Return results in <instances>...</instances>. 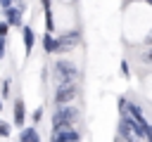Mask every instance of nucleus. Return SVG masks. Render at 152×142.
<instances>
[{
	"mask_svg": "<svg viewBox=\"0 0 152 142\" xmlns=\"http://www.w3.org/2000/svg\"><path fill=\"white\" fill-rule=\"evenodd\" d=\"M81 111L74 106V104H66V106H57L55 116H52V130H59V128H66V125H74L78 121Z\"/></svg>",
	"mask_w": 152,
	"mask_h": 142,
	"instance_id": "obj_1",
	"label": "nucleus"
},
{
	"mask_svg": "<svg viewBox=\"0 0 152 142\" xmlns=\"http://www.w3.org/2000/svg\"><path fill=\"white\" fill-rule=\"evenodd\" d=\"M55 76L59 83H74L78 78V69L74 62H66V59H59L55 62Z\"/></svg>",
	"mask_w": 152,
	"mask_h": 142,
	"instance_id": "obj_2",
	"label": "nucleus"
},
{
	"mask_svg": "<svg viewBox=\"0 0 152 142\" xmlns=\"http://www.w3.org/2000/svg\"><path fill=\"white\" fill-rule=\"evenodd\" d=\"M76 97V83H59L55 90V104L57 106H66L69 102H74Z\"/></svg>",
	"mask_w": 152,
	"mask_h": 142,
	"instance_id": "obj_3",
	"label": "nucleus"
},
{
	"mask_svg": "<svg viewBox=\"0 0 152 142\" xmlns=\"http://www.w3.org/2000/svg\"><path fill=\"white\" fill-rule=\"evenodd\" d=\"M78 40H81V36H78L76 31H71V33H66V36L57 38V54H62V52H69V50H74V47L78 45Z\"/></svg>",
	"mask_w": 152,
	"mask_h": 142,
	"instance_id": "obj_4",
	"label": "nucleus"
},
{
	"mask_svg": "<svg viewBox=\"0 0 152 142\" xmlns=\"http://www.w3.org/2000/svg\"><path fill=\"white\" fill-rule=\"evenodd\" d=\"M52 137H55V140H59V142H78V140H81V135H78L71 125L59 128V130H52Z\"/></svg>",
	"mask_w": 152,
	"mask_h": 142,
	"instance_id": "obj_5",
	"label": "nucleus"
},
{
	"mask_svg": "<svg viewBox=\"0 0 152 142\" xmlns=\"http://www.w3.org/2000/svg\"><path fill=\"white\" fill-rule=\"evenodd\" d=\"M12 114H14V125H17V128H24V123H26V106H24V102H21V99H17V102H14Z\"/></svg>",
	"mask_w": 152,
	"mask_h": 142,
	"instance_id": "obj_6",
	"label": "nucleus"
},
{
	"mask_svg": "<svg viewBox=\"0 0 152 142\" xmlns=\"http://www.w3.org/2000/svg\"><path fill=\"white\" fill-rule=\"evenodd\" d=\"M5 21L10 24V26H21V9L14 5V7H10V9H5Z\"/></svg>",
	"mask_w": 152,
	"mask_h": 142,
	"instance_id": "obj_7",
	"label": "nucleus"
},
{
	"mask_svg": "<svg viewBox=\"0 0 152 142\" xmlns=\"http://www.w3.org/2000/svg\"><path fill=\"white\" fill-rule=\"evenodd\" d=\"M19 142H40V135H38V130L33 125H28V128H21Z\"/></svg>",
	"mask_w": 152,
	"mask_h": 142,
	"instance_id": "obj_8",
	"label": "nucleus"
},
{
	"mask_svg": "<svg viewBox=\"0 0 152 142\" xmlns=\"http://www.w3.org/2000/svg\"><path fill=\"white\" fill-rule=\"evenodd\" d=\"M21 33H24V50H26V54H31V50H33V45H36L33 28H31V26H24V28H21Z\"/></svg>",
	"mask_w": 152,
	"mask_h": 142,
	"instance_id": "obj_9",
	"label": "nucleus"
},
{
	"mask_svg": "<svg viewBox=\"0 0 152 142\" xmlns=\"http://www.w3.org/2000/svg\"><path fill=\"white\" fill-rule=\"evenodd\" d=\"M43 50H45L48 54L57 52V38H52V33H45V36H43Z\"/></svg>",
	"mask_w": 152,
	"mask_h": 142,
	"instance_id": "obj_10",
	"label": "nucleus"
},
{
	"mask_svg": "<svg viewBox=\"0 0 152 142\" xmlns=\"http://www.w3.org/2000/svg\"><path fill=\"white\" fill-rule=\"evenodd\" d=\"M10 133H12V125L5 123V121H0V137H10Z\"/></svg>",
	"mask_w": 152,
	"mask_h": 142,
	"instance_id": "obj_11",
	"label": "nucleus"
},
{
	"mask_svg": "<svg viewBox=\"0 0 152 142\" xmlns=\"http://www.w3.org/2000/svg\"><path fill=\"white\" fill-rule=\"evenodd\" d=\"M40 118H43V109L38 106V109H36V111L31 114V121H33V123H40Z\"/></svg>",
	"mask_w": 152,
	"mask_h": 142,
	"instance_id": "obj_12",
	"label": "nucleus"
},
{
	"mask_svg": "<svg viewBox=\"0 0 152 142\" xmlns=\"http://www.w3.org/2000/svg\"><path fill=\"white\" fill-rule=\"evenodd\" d=\"M7 31H10V24H7V21H0V38H5Z\"/></svg>",
	"mask_w": 152,
	"mask_h": 142,
	"instance_id": "obj_13",
	"label": "nucleus"
},
{
	"mask_svg": "<svg viewBox=\"0 0 152 142\" xmlns=\"http://www.w3.org/2000/svg\"><path fill=\"white\" fill-rule=\"evenodd\" d=\"M5 52H7V40H5V38H0V59L5 57Z\"/></svg>",
	"mask_w": 152,
	"mask_h": 142,
	"instance_id": "obj_14",
	"label": "nucleus"
},
{
	"mask_svg": "<svg viewBox=\"0 0 152 142\" xmlns=\"http://www.w3.org/2000/svg\"><path fill=\"white\" fill-rule=\"evenodd\" d=\"M0 7L2 9H10V7H14V0H0Z\"/></svg>",
	"mask_w": 152,
	"mask_h": 142,
	"instance_id": "obj_15",
	"label": "nucleus"
},
{
	"mask_svg": "<svg viewBox=\"0 0 152 142\" xmlns=\"http://www.w3.org/2000/svg\"><path fill=\"white\" fill-rule=\"evenodd\" d=\"M145 140L152 142V125H147V133H145Z\"/></svg>",
	"mask_w": 152,
	"mask_h": 142,
	"instance_id": "obj_16",
	"label": "nucleus"
},
{
	"mask_svg": "<svg viewBox=\"0 0 152 142\" xmlns=\"http://www.w3.org/2000/svg\"><path fill=\"white\" fill-rule=\"evenodd\" d=\"M121 73H124V76H128V64H126V62H121Z\"/></svg>",
	"mask_w": 152,
	"mask_h": 142,
	"instance_id": "obj_17",
	"label": "nucleus"
},
{
	"mask_svg": "<svg viewBox=\"0 0 152 142\" xmlns=\"http://www.w3.org/2000/svg\"><path fill=\"white\" fill-rule=\"evenodd\" d=\"M10 92V80H5V85H2V95H7Z\"/></svg>",
	"mask_w": 152,
	"mask_h": 142,
	"instance_id": "obj_18",
	"label": "nucleus"
},
{
	"mask_svg": "<svg viewBox=\"0 0 152 142\" xmlns=\"http://www.w3.org/2000/svg\"><path fill=\"white\" fill-rule=\"evenodd\" d=\"M145 59H147V62H152V50H150V52L145 54Z\"/></svg>",
	"mask_w": 152,
	"mask_h": 142,
	"instance_id": "obj_19",
	"label": "nucleus"
},
{
	"mask_svg": "<svg viewBox=\"0 0 152 142\" xmlns=\"http://www.w3.org/2000/svg\"><path fill=\"white\" fill-rule=\"evenodd\" d=\"M0 111H2V99H0Z\"/></svg>",
	"mask_w": 152,
	"mask_h": 142,
	"instance_id": "obj_20",
	"label": "nucleus"
},
{
	"mask_svg": "<svg viewBox=\"0 0 152 142\" xmlns=\"http://www.w3.org/2000/svg\"><path fill=\"white\" fill-rule=\"evenodd\" d=\"M50 142H59V140H55V137H52V140H50Z\"/></svg>",
	"mask_w": 152,
	"mask_h": 142,
	"instance_id": "obj_21",
	"label": "nucleus"
},
{
	"mask_svg": "<svg viewBox=\"0 0 152 142\" xmlns=\"http://www.w3.org/2000/svg\"><path fill=\"white\" fill-rule=\"evenodd\" d=\"M145 2H150V5H152V0H145Z\"/></svg>",
	"mask_w": 152,
	"mask_h": 142,
	"instance_id": "obj_22",
	"label": "nucleus"
}]
</instances>
